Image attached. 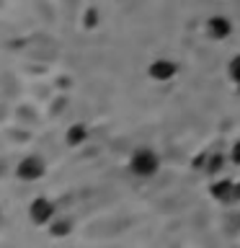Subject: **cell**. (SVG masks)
<instances>
[{
    "instance_id": "cell-6",
    "label": "cell",
    "mask_w": 240,
    "mask_h": 248,
    "mask_svg": "<svg viewBox=\"0 0 240 248\" xmlns=\"http://www.w3.org/2000/svg\"><path fill=\"white\" fill-rule=\"evenodd\" d=\"M232 189H235V181H230V178H222V181L212 184L209 194H212V197H214L217 202H222V204H230V199H232Z\"/></svg>"
},
{
    "instance_id": "cell-5",
    "label": "cell",
    "mask_w": 240,
    "mask_h": 248,
    "mask_svg": "<svg viewBox=\"0 0 240 248\" xmlns=\"http://www.w3.org/2000/svg\"><path fill=\"white\" fill-rule=\"evenodd\" d=\"M207 34L214 39V42H222V39H227L232 34V23L230 18H225V16H212V18L207 21Z\"/></svg>"
},
{
    "instance_id": "cell-11",
    "label": "cell",
    "mask_w": 240,
    "mask_h": 248,
    "mask_svg": "<svg viewBox=\"0 0 240 248\" xmlns=\"http://www.w3.org/2000/svg\"><path fill=\"white\" fill-rule=\"evenodd\" d=\"M230 160H232V163H238V166H240V140H238L235 145H232V150H230Z\"/></svg>"
},
{
    "instance_id": "cell-10",
    "label": "cell",
    "mask_w": 240,
    "mask_h": 248,
    "mask_svg": "<svg viewBox=\"0 0 240 248\" xmlns=\"http://www.w3.org/2000/svg\"><path fill=\"white\" fill-rule=\"evenodd\" d=\"M227 73H230V78H232V83H238V85H240V54H235V57L230 60Z\"/></svg>"
},
{
    "instance_id": "cell-7",
    "label": "cell",
    "mask_w": 240,
    "mask_h": 248,
    "mask_svg": "<svg viewBox=\"0 0 240 248\" xmlns=\"http://www.w3.org/2000/svg\"><path fill=\"white\" fill-rule=\"evenodd\" d=\"M85 140H88V127L85 124H73V127L67 129V135H65V142L70 145V147H77V145H83Z\"/></svg>"
},
{
    "instance_id": "cell-1",
    "label": "cell",
    "mask_w": 240,
    "mask_h": 248,
    "mask_svg": "<svg viewBox=\"0 0 240 248\" xmlns=\"http://www.w3.org/2000/svg\"><path fill=\"white\" fill-rule=\"evenodd\" d=\"M158 168H160V158H158V153L150 150V147H139V150L132 153V158H129V170L135 176L139 178H150L158 173Z\"/></svg>"
},
{
    "instance_id": "cell-12",
    "label": "cell",
    "mask_w": 240,
    "mask_h": 248,
    "mask_svg": "<svg viewBox=\"0 0 240 248\" xmlns=\"http://www.w3.org/2000/svg\"><path fill=\"white\" fill-rule=\"evenodd\" d=\"M240 202V181L235 184V189H232V199H230V204H238Z\"/></svg>"
},
{
    "instance_id": "cell-8",
    "label": "cell",
    "mask_w": 240,
    "mask_h": 248,
    "mask_svg": "<svg viewBox=\"0 0 240 248\" xmlns=\"http://www.w3.org/2000/svg\"><path fill=\"white\" fill-rule=\"evenodd\" d=\"M73 232V220L70 217H54V220L49 222V235L54 238H65Z\"/></svg>"
},
{
    "instance_id": "cell-9",
    "label": "cell",
    "mask_w": 240,
    "mask_h": 248,
    "mask_svg": "<svg viewBox=\"0 0 240 248\" xmlns=\"http://www.w3.org/2000/svg\"><path fill=\"white\" fill-rule=\"evenodd\" d=\"M222 163H225V158H222L220 153H207L204 158H199V160H196V166H199V168H204L207 173H217V170L222 168Z\"/></svg>"
},
{
    "instance_id": "cell-4",
    "label": "cell",
    "mask_w": 240,
    "mask_h": 248,
    "mask_svg": "<svg viewBox=\"0 0 240 248\" xmlns=\"http://www.w3.org/2000/svg\"><path fill=\"white\" fill-rule=\"evenodd\" d=\"M176 62H170V60H165V57H160V60H155L150 67H147V75L152 78L155 83H168L170 78L176 75Z\"/></svg>"
},
{
    "instance_id": "cell-3",
    "label": "cell",
    "mask_w": 240,
    "mask_h": 248,
    "mask_svg": "<svg viewBox=\"0 0 240 248\" xmlns=\"http://www.w3.org/2000/svg\"><path fill=\"white\" fill-rule=\"evenodd\" d=\"M54 215H57V207H54V202L46 199V197H36L29 204V217L34 225H49L54 220Z\"/></svg>"
},
{
    "instance_id": "cell-2",
    "label": "cell",
    "mask_w": 240,
    "mask_h": 248,
    "mask_svg": "<svg viewBox=\"0 0 240 248\" xmlns=\"http://www.w3.org/2000/svg\"><path fill=\"white\" fill-rule=\"evenodd\" d=\"M46 170V163L42 155H26V158H21V163L15 166V176L21 178V181H39V178L44 176Z\"/></svg>"
}]
</instances>
